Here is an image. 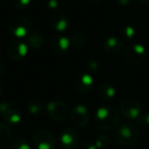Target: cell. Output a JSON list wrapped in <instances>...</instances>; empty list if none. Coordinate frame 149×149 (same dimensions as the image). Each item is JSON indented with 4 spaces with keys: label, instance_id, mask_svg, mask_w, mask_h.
Here are the masks:
<instances>
[{
    "label": "cell",
    "instance_id": "obj_1",
    "mask_svg": "<svg viewBox=\"0 0 149 149\" xmlns=\"http://www.w3.org/2000/svg\"><path fill=\"white\" fill-rule=\"evenodd\" d=\"M120 113L114 106L106 105L99 107L94 116V125L98 130L108 132L118 126Z\"/></svg>",
    "mask_w": 149,
    "mask_h": 149
},
{
    "label": "cell",
    "instance_id": "obj_2",
    "mask_svg": "<svg viewBox=\"0 0 149 149\" xmlns=\"http://www.w3.org/2000/svg\"><path fill=\"white\" fill-rule=\"evenodd\" d=\"M139 136L138 127L130 122L120 125L116 133V141L124 147L134 146L138 142Z\"/></svg>",
    "mask_w": 149,
    "mask_h": 149
},
{
    "label": "cell",
    "instance_id": "obj_3",
    "mask_svg": "<svg viewBox=\"0 0 149 149\" xmlns=\"http://www.w3.org/2000/svg\"><path fill=\"white\" fill-rule=\"evenodd\" d=\"M9 32L15 38H27L32 33V23L27 17L17 15L13 17L9 22Z\"/></svg>",
    "mask_w": 149,
    "mask_h": 149
},
{
    "label": "cell",
    "instance_id": "obj_4",
    "mask_svg": "<svg viewBox=\"0 0 149 149\" xmlns=\"http://www.w3.org/2000/svg\"><path fill=\"white\" fill-rule=\"evenodd\" d=\"M147 56L146 48L139 43H132L124 51V60L129 65H138L142 63Z\"/></svg>",
    "mask_w": 149,
    "mask_h": 149
},
{
    "label": "cell",
    "instance_id": "obj_5",
    "mask_svg": "<svg viewBox=\"0 0 149 149\" xmlns=\"http://www.w3.org/2000/svg\"><path fill=\"white\" fill-rule=\"evenodd\" d=\"M33 142L36 149H54L56 141L51 132L45 129H39L33 134Z\"/></svg>",
    "mask_w": 149,
    "mask_h": 149
},
{
    "label": "cell",
    "instance_id": "obj_6",
    "mask_svg": "<svg viewBox=\"0 0 149 149\" xmlns=\"http://www.w3.org/2000/svg\"><path fill=\"white\" fill-rule=\"evenodd\" d=\"M48 116L54 122H63L68 116V106L61 100H52L46 105Z\"/></svg>",
    "mask_w": 149,
    "mask_h": 149
},
{
    "label": "cell",
    "instance_id": "obj_7",
    "mask_svg": "<svg viewBox=\"0 0 149 149\" xmlns=\"http://www.w3.org/2000/svg\"><path fill=\"white\" fill-rule=\"evenodd\" d=\"M120 110L122 116L128 120H137L142 111L140 102L134 98H126L123 100Z\"/></svg>",
    "mask_w": 149,
    "mask_h": 149
},
{
    "label": "cell",
    "instance_id": "obj_8",
    "mask_svg": "<svg viewBox=\"0 0 149 149\" xmlns=\"http://www.w3.org/2000/svg\"><path fill=\"white\" fill-rule=\"evenodd\" d=\"M70 120L77 127H85L90 120V110L84 104H78L70 112Z\"/></svg>",
    "mask_w": 149,
    "mask_h": 149
},
{
    "label": "cell",
    "instance_id": "obj_9",
    "mask_svg": "<svg viewBox=\"0 0 149 149\" xmlns=\"http://www.w3.org/2000/svg\"><path fill=\"white\" fill-rule=\"evenodd\" d=\"M29 49V46L27 45L26 42L15 40L8 44L6 54L11 60H22L27 56Z\"/></svg>",
    "mask_w": 149,
    "mask_h": 149
},
{
    "label": "cell",
    "instance_id": "obj_10",
    "mask_svg": "<svg viewBox=\"0 0 149 149\" xmlns=\"http://www.w3.org/2000/svg\"><path fill=\"white\" fill-rule=\"evenodd\" d=\"M59 141L63 149H74L79 142V134L72 128H65L61 131Z\"/></svg>",
    "mask_w": 149,
    "mask_h": 149
},
{
    "label": "cell",
    "instance_id": "obj_11",
    "mask_svg": "<svg viewBox=\"0 0 149 149\" xmlns=\"http://www.w3.org/2000/svg\"><path fill=\"white\" fill-rule=\"evenodd\" d=\"M74 87L80 92H89L94 86V78L90 72H79L74 78Z\"/></svg>",
    "mask_w": 149,
    "mask_h": 149
},
{
    "label": "cell",
    "instance_id": "obj_12",
    "mask_svg": "<svg viewBox=\"0 0 149 149\" xmlns=\"http://www.w3.org/2000/svg\"><path fill=\"white\" fill-rule=\"evenodd\" d=\"M72 42L68 37L62 35H58L53 38L51 42V50L56 55H63L70 48Z\"/></svg>",
    "mask_w": 149,
    "mask_h": 149
},
{
    "label": "cell",
    "instance_id": "obj_13",
    "mask_svg": "<svg viewBox=\"0 0 149 149\" xmlns=\"http://www.w3.org/2000/svg\"><path fill=\"white\" fill-rule=\"evenodd\" d=\"M70 25L68 17L61 13H56L50 19V26L57 33H63L66 31Z\"/></svg>",
    "mask_w": 149,
    "mask_h": 149
},
{
    "label": "cell",
    "instance_id": "obj_14",
    "mask_svg": "<svg viewBox=\"0 0 149 149\" xmlns=\"http://www.w3.org/2000/svg\"><path fill=\"white\" fill-rule=\"evenodd\" d=\"M122 47H123L122 40L120 38L116 37V36L107 37L103 43V48L105 50V52L108 54H111V55L118 54L122 50Z\"/></svg>",
    "mask_w": 149,
    "mask_h": 149
},
{
    "label": "cell",
    "instance_id": "obj_15",
    "mask_svg": "<svg viewBox=\"0 0 149 149\" xmlns=\"http://www.w3.org/2000/svg\"><path fill=\"white\" fill-rule=\"evenodd\" d=\"M11 137H13V134L8 126L0 123V149H5L10 144Z\"/></svg>",
    "mask_w": 149,
    "mask_h": 149
},
{
    "label": "cell",
    "instance_id": "obj_16",
    "mask_svg": "<svg viewBox=\"0 0 149 149\" xmlns=\"http://www.w3.org/2000/svg\"><path fill=\"white\" fill-rule=\"evenodd\" d=\"M26 43H27V45L29 46V48H32V49H39V48H41L44 44L43 35H42L41 33H38V32L31 33L27 37Z\"/></svg>",
    "mask_w": 149,
    "mask_h": 149
},
{
    "label": "cell",
    "instance_id": "obj_17",
    "mask_svg": "<svg viewBox=\"0 0 149 149\" xmlns=\"http://www.w3.org/2000/svg\"><path fill=\"white\" fill-rule=\"evenodd\" d=\"M116 95V88L110 84H103L99 88V97L104 101H110Z\"/></svg>",
    "mask_w": 149,
    "mask_h": 149
},
{
    "label": "cell",
    "instance_id": "obj_18",
    "mask_svg": "<svg viewBox=\"0 0 149 149\" xmlns=\"http://www.w3.org/2000/svg\"><path fill=\"white\" fill-rule=\"evenodd\" d=\"M4 120H5V123H7V124L10 125V126H17V125L21 124L22 120H23V116H22L21 112H19V110L13 108V109L4 116Z\"/></svg>",
    "mask_w": 149,
    "mask_h": 149
},
{
    "label": "cell",
    "instance_id": "obj_19",
    "mask_svg": "<svg viewBox=\"0 0 149 149\" xmlns=\"http://www.w3.org/2000/svg\"><path fill=\"white\" fill-rule=\"evenodd\" d=\"M27 108L29 113L33 114V116H37L43 109V103L39 99H32L28 102Z\"/></svg>",
    "mask_w": 149,
    "mask_h": 149
},
{
    "label": "cell",
    "instance_id": "obj_20",
    "mask_svg": "<svg viewBox=\"0 0 149 149\" xmlns=\"http://www.w3.org/2000/svg\"><path fill=\"white\" fill-rule=\"evenodd\" d=\"M120 34H122V38L125 41L131 42L136 37V30L132 26H125L120 31Z\"/></svg>",
    "mask_w": 149,
    "mask_h": 149
},
{
    "label": "cell",
    "instance_id": "obj_21",
    "mask_svg": "<svg viewBox=\"0 0 149 149\" xmlns=\"http://www.w3.org/2000/svg\"><path fill=\"white\" fill-rule=\"evenodd\" d=\"M9 149H31V145L27 139L17 138L11 143Z\"/></svg>",
    "mask_w": 149,
    "mask_h": 149
},
{
    "label": "cell",
    "instance_id": "obj_22",
    "mask_svg": "<svg viewBox=\"0 0 149 149\" xmlns=\"http://www.w3.org/2000/svg\"><path fill=\"white\" fill-rule=\"evenodd\" d=\"M72 45H74L76 47H81L85 44L86 42V36L83 33H74L72 36V39H70Z\"/></svg>",
    "mask_w": 149,
    "mask_h": 149
},
{
    "label": "cell",
    "instance_id": "obj_23",
    "mask_svg": "<svg viewBox=\"0 0 149 149\" xmlns=\"http://www.w3.org/2000/svg\"><path fill=\"white\" fill-rule=\"evenodd\" d=\"M110 140L106 135H99V136L96 138L95 145L97 146L98 149H104L109 145Z\"/></svg>",
    "mask_w": 149,
    "mask_h": 149
},
{
    "label": "cell",
    "instance_id": "obj_24",
    "mask_svg": "<svg viewBox=\"0 0 149 149\" xmlns=\"http://www.w3.org/2000/svg\"><path fill=\"white\" fill-rule=\"evenodd\" d=\"M13 3L19 10H27L32 5V0H13Z\"/></svg>",
    "mask_w": 149,
    "mask_h": 149
},
{
    "label": "cell",
    "instance_id": "obj_25",
    "mask_svg": "<svg viewBox=\"0 0 149 149\" xmlns=\"http://www.w3.org/2000/svg\"><path fill=\"white\" fill-rule=\"evenodd\" d=\"M13 109V106L8 101H1L0 102V116L4 118V116Z\"/></svg>",
    "mask_w": 149,
    "mask_h": 149
},
{
    "label": "cell",
    "instance_id": "obj_26",
    "mask_svg": "<svg viewBox=\"0 0 149 149\" xmlns=\"http://www.w3.org/2000/svg\"><path fill=\"white\" fill-rule=\"evenodd\" d=\"M137 123L142 127H149V112H141L140 116L137 118Z\"/></svg>",
    "mask_w": 149,
    "mask_h": 149
},
{
    "label": "cell",
    "instance_id": "obj_27",
    "mask_svg": "<svg viewBox=\"0 0 149 149\" xmlns=\"http://www.w3.org/2000/svg\"><path fill=\"white\" fill-rule=\"evenodd\" d=\"M85 68L87 70V72L91 74V72H95L99 68V64L95 60H89V61H87L85 63Z\"/></svg>",
    "mask_w": 149,
    "mask_h": 149
},
{
    "label": "cell",
    "instance_id": "obj_28",
    "mask_svg": "<svg viewBox=\"0 0 149 149\" xmlns=\"http://www.w3.org/2000/svg\"><path fill=\"white\" fill-rule=\"evenodd\" d=\"M74 149H98V148H97V146L95 145V143L88 142V141H84V142L80 143L79 145H77Z\"/></svg>",
    "mask_w": 149,
    "mask_h": 149
},
{
    "label": "cell",
    "instance_id": "obj_29",
    "mask_svg": "<svg viewBox=\"0 0 149 149\" xmlns=\"http://www.w3.org/2000/svg\"><path fill=\"white\" fill-rule=\"evenodd\" d=\"M47 6L50 10H53V11H56L59 9L60 7V3L58 0H49L47 3Z\"/></svg>",
    "mask_w": 149,
    "mask_h": 149
},
{
    "label": "cell",
    "instance_id": "obj_30",
    "mask_svg": "<svg viewBox=\"0 0 149 149\" xmlns=\"http://www.w3.org/2000/svg\"><path fill=\"white\" fill-rule=\"evenodd\" d=\"M116 1L120 6H127V5L131 4V2H132V0H116Z\"/></svg>",
    "mask_w": 149,
    "mask_h": 149
},
{
    "label": "cell",
    "instance_id": "obj_31",
    "mask_svg": "<svg viewBox=\"0 0 149 149\" xmlns=\"http://www.w3.org/2000/svg\"><path fill=\"white\" fill-rule=\"evenodd\" d=\"M3 72H4V62L0 58V76L3 74Z\"/></svg>",
    "mask_w": 149,
    "mask_h": 149
},
{
    "label": "cell",
    "instance_id": "obj_32",
    "mask_svg": "<svg viewBox=\"0 0 149 149\" xmlns=\"http://www.w3.org/2000/svg\"><path fill=\"white\" fill-rule=\"evenodd\" d=\"M138 3H141V4H147L149 3V0H136Z\"/></svg>",
    "mask_w": 149,
    "mask_h": 149
},
{
    "label": "cell",
    "instance_id": "obj_33",
    "mask_svg": "<svg viewBox=\"0 0 149 149\" xmlns=\"http://www.w3.org/2000/svg\"><path fill=\"white\" fill-rule=\"evenodd\" d=\"M2 94H3V89H2V86L0 85V98L2 97Z\"/></svg>",
    "mask_w": 149,
    "mask_h": 149
},
{
    "label": "cell",
    "instance_id": "obj_34",
    "mask_svg": "<svg viewBox=\"0 0 149 149\" xmlns=\"http://www.w3.org/2000/svg\"><path fill=\"white\" fill-rule=\"evenodd\" d=\"M92 2H100V1H101V0H91Z\"/></svg>",
    "mask_w": 149,
    "mask_h": 149
}]
</instances>
